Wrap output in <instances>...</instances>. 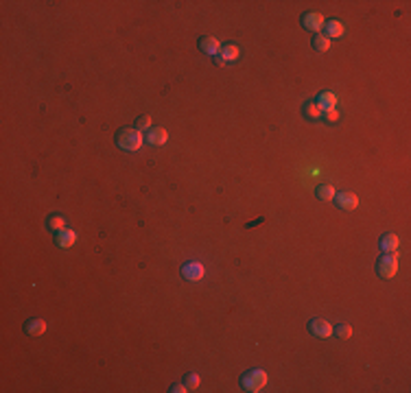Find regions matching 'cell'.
Returning <instances> with one entry per match:
<instances>
[{"instance_id": "5bb4252c", "label": "cell", "mask_w": 411, "mask_h": 393, "mask_svg": "<svg viewBox=\"0 0 411 393\" xmlns=\"http://www.w3.org/2000/svg\"><path fill=\"white\" fill-rule=\"evenodd\" d=\"M335 194H337V190H335L333 183H320V186L315 188V196L320 201H333Z\"/></svg>"}, {"instance_id": "2e32d148", "label": "cell", "mask_w": 411, "mask_h": 393, "mask_svg": "<svg viewBox=\"0 0 411 393\" xmlns=\"http://www.w3.org/2000/svg\"><path fill=\"white\" fill-rule=\"evenodd\" d=\"M219 55H221V57L225 59V61L230 63V61H236V59L241 57V48H238L236 44H225L223 48L219 50Z\"/></svg>"}, {"instance_id": "277c9868", "label": "cell", "mask_w": 411, "mask_h": 393, "mask_svg": "<svg viewBox=\"0 0 411 393\" xmlns=\"http://www.w3.org/2000/svg\"><path fill=\"white\" fill-rule=\"evenodd\" d=\"M206 275V267L197 260H190L186 265H182V278L186 282H201Z\"/></svg>"}, {"instance_id": "8992f818", "label": "cell", "mask_w": 411, "mask_h": 393, "mask_svg": "<svg viewBox=\"0 0 411 393\" xmlns=\"http://www.w3.org/2000/svg\"><path fill=\"white\" fill-rule=\"evenodd\" d=\"M309 330L317 339H328L330 334H333V325H330L326 319H311L309 321Z\"/></svg>"}, {"instance_id": "d4e9b609", "label": "cell", "mask_w": 411, "mask_h": 393, "mask_svg": "<svg viewBox=\"0 0 411 393\" xmlns=\"http://www.w3.org/2000/svg\"><path fill=\"white\" fill-rule=\"evenodd\" d=\"M215 63H217V66H225L228 61H225V59H223L221 55H215Z\"/></svg>"}, {"instance_id": "7c38bea8", "label": "cell", "mask_w": 411, "mask_h": 393, "mask_svg": "<svg viewBox=\"0 0 411 393\" xmlns=\"http://www.w3.org/2000/svg\"><path fill=\"white\" fill-rule=\"evenodd\" d=\"M379 245L385 253H394V251H398V247H400V238L396 234H385V236H381Z\"/></svg>"}, {"instance_id": "44dd1931", "label": "cell", "mask_w": 411, "mask_h": 393, "mask_svg": "<svg viewBox=\"0 0 411 393\" xmlns=\"http://www.w3.org/2000/svg\"><path fill=\"white\" fill-rule=\"evenodd\" d=\"M151 127H153V122H151V116H147V114L140 116V118L136 120V129H138V131H149Z\"/></svg>"}, {"instance_id": "cb8c5ba5", "label": "cell", "mask_w": 411, "mask_h": 393, "mask_svg": "<svg viewBox=\"0 0 411 393\" xmlns=\"http://www.w3.org/2000/svg\"><path fill=\"white\" fill-rule=\"evenodd\" d=\"M169 391L171 393H184V391H188V389H186V384H173Z\"/></svg>"}, {"instance_id": "5b68a950", "label": "cell", "mask_w": 411, "mask_h": 393, "mask_svg": "<svg viewBox=\"0 0 411 393\" xmlns=\"http://www.w3.org/2000/svg\"><path fill=\"white\" fill-rule=\"evenodd\" d=\"M300 22H302V26L306 31H311V33H320L322 29H324V24H326V20H324V16L322 13H317V11H306L304 16L300 18Z\"/></svg>"}, {"instance_id": "7a4b0ae2", "label": "cell", "mask_w": 411, "mask_h": 393, "mask_svg": "<svg viewBox=\"0 0 411 393\" xmlns=\"http://www.w3.org/2000/svg\"><path fill=\"white\" fill-rule=\"evenodd\" d=\"M241 386L249 393H256V391H263L267 386V373L263 369H249L241 376Z\"/></svg>"}, {"instance_id": "7402d4cb", "label": "cell", "mask_w": 411, "mask_h": 393, "mask_svg": "<svg viewBox=\"0 0 411 393\" xmlns=\"http://www.w3.org/2000/svg\"><path fill=\"white\" fill-rule=\"evenodd\" d=\"M184 384H186L188 391H195L197 386H199V376H197V373H188L186 380H184Z\"/></svg>"}, {"instance_id": "52a82bcc", "label": "cell", "mask_w": 411, "mask_h": 393, "mask_svg": "<svg viewBox=\"0 0 411 393\" xmlns=\"http://www.w3.org/2000/svg\"><path fill=\"white\" fill-rule=\"evenodd\" d=\"M75 242H77V232H75V229L64 227V229H59V232H55V245L57 247L70 249Z\"/></svg>"}, {"instance_id": "9c48e42d", "label": "cell", "mask_w": 411, "mask_h": 393, "mask_svg": "<svg viewBox=\"0 0 411 393\" xmlns=\"http://www.w3.org/2000/svg\"><path fill=\"white\" fill-rule=\"evenodd\" d=\"M46 332V321L44 319H26L24 323V334H29V337H42V334Z\"/></svg>"}, {"instance_id": "6da1fadb", "label": "cell", "mask_w": 411, "mask_h": 393, "mask_svg": "<svg viewBox=\"0 0 411 393\" xmlns=\"http://www.w3.org/2000/svg\"><path fill=\"white\" fill-rule=\"evenodd\" d=\"M116 144L121 147L123 151H129V153H134V151H140L142 144H144V138H142V131L138 129H121L116 134Z\"/></svg>"}, {"instance_id": "603a6c76", "label": "cell", "mask_w": 411, "mask_h": 393, "mask_svg": "<svg viewBox=\"0 0 411 393\" xmlns=\"http://www.w3.org/2000/svg\"><path fill=\"white\" fill-rule=\"evenodd\" d=\"M324 114H326V118H328L330 122H335L337 118H339V114H337V109H326V111H324Z\"/></svg>"}, {"instance_id": "8fae6325", "label": "cell", "mask_w": 411, "mask_h": 393, "mask_svg": "<svg viewBox=\"0 0 411 393\" xmlns=\"http://www.w3.org/2000/svg\"><path fill=\"white\" fill-rule=\"evenodd\" d=\"M199 50L206 52V55H219V50H221V44H219L217 37L203 35V37H199Z\"/></svg>"}, {"instance_id": "d6986e66", "label": "cell", "mask_w": 411, "mask_h": 393, "mask_svg": "<svg viewBox=\"0 0 411 393\" xmlns=\"http://www.w3.org/2000/svg\"><path fill=\"white\" fill-rule=\"evenodd\" d=\"M46 225H48L50 232H59V229L66 227V219H64V216H59V214H53V216H48Z\"/></svg>"}, {"instance_id": "e0dca14e", "label": "cell", "mask_w": 411, "mask_h": 393, "mask_svg": "<svg viewBox=\"0 0 411 393\" xmlns=\"http://www.w3.org/2000/svg\"><path fill=\"white\" fill-rule=\"evenodd\" d=\"M302 114H304V118H309V120H317L324 111H322V107L317 105L315 101H311V103H304V107H302Z\"/></svg>"}, {"instance_id": "ac0fdd59", "label": "cell", "mask_w": 411, "mask_h": 393, "mask_svg": "<svg viewBox=\"0 0 411 393\" xmlns=\"http://www.w3.org/2000/svg\"><path fill=\"white\" fill-rule=\"evenodd\" d=\"M330 39L326 37V35H322V33H317V35L313 37V48L317 50V52H328L330 50Z\"/></svg>"}, {"instance_id": "3957f363", "label": "cell", "mask_w": 411, "mask_h": 393, "mask_svg": "<svg viewBox=\"0 0 411 393\" xmlns=\"http://www.w3.org/2000/svg\"><path fill=\"white\" fill-rule=\"evenodd\" d=\"M376 273L383 280H392L398 273V251L385 253L383 258H379V262H376Z\"/></svg>"}, {"instance_id": "4fadbf2b", "label": "cell", "mask_w": 411, "mask_h": 393, "mask_svg": "<svg viewBox=\"0 0 411 393\" xmlns=\"http://www.w3.org/2000/svg\"><path fill=\"white\" fill-rule=\"evenodd\" d=\"M317 105L322 107V111H326V109H335L337 107V96L333 94V92H320V96H317Z\"/></svg>"}, {"instance_id": "ba28073f", "label": "cell", "mask_w": 411, "mask_h": 393, "mask_svg": "<svg viewBox=\"0 0 411 393\" xmlns=\"http://www.w3.org/2000/svg\"><path fill=\"white\" fill-rule=\"evenodd\" d=\"M335 206L339 208V210H354L356 206H359V196H356L354 192H339V194H335Z\"/></svg>"}, {"instance_id": "9a60e30c", "label": "cell", "mask_w": 411, "mask_h": 393, "mask_svg": "<svg viewBox=\"0 0 411 393\" xmlns=\"http://www.w3.org/2000/svg\"><path fill=\"white\" fill-rule=\"evenodd\" d=\"M324 29H326V37H328V39H337V37H341V35H343V31H346L339 20H328V22L324 24Z\"/></svg>"}, {"instance_id": "30bf717a", "label": "cell", "mask_w": 411, "mask_h": 393, "mask_svg": "<svg viewBox=\"0 0 411 393\" xmlns=\"http://www.w3.org/2000/svg\"><path fill=\"white\" fill-rule=\"evenodd\" d=\"M169 140V131L162 129V127H151L147 131V142L153 144V147H162V144H167Z\"/></svg>"}, {"instance_id": "ffe728a7", "label": "cell", "mask_w": 411, "mask_h": 393, "mask_svg": "<svg viewBox=\"0 0 411 393\" xmlns=\"http://www.w3.org/2000/svg\"><path fill=\"white\" fill-rule=\"evenodd\" d=\"M333 334H335L337 339L348 341L350 337H352V328H350L348 323H339V325H335V328H333Z\"/></svg>"}]
</instances>
